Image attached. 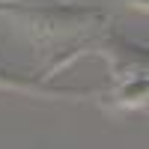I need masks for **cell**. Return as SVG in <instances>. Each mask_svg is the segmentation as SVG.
Instances as JSON below:
<instances>
[{
    "label": "cell",
    "instance_id": "obj_1",
    "mask_svg": "<svg viewBox=\"0 0 149 149\" xmlns=\"http://www.w3.org/2000/svg\"><path fill=\"white\" fill-rule=\"evenodd\" d=\"M0 86L3 90H18V93H33V95H69V93H81V90H54L48 86L42 78H27V74H18V72H9L0 66Z\"/></svg>",
    "mask_w": 149,
    "mask_h": 149
}]
</instances>
